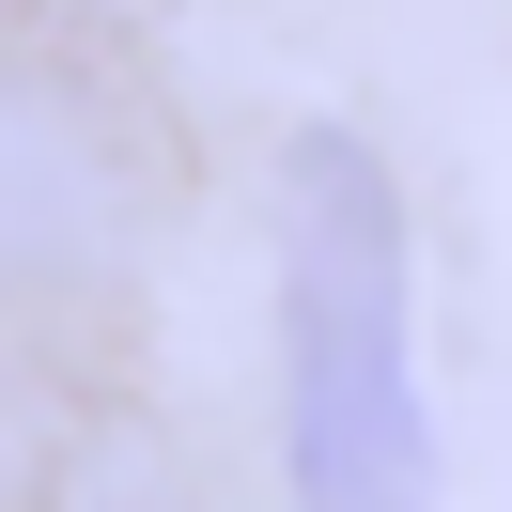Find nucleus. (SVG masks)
<instances>
[{
  "label": "nucleus",
  "instance_id": "obj_1",
  "mask_svg": "<svg viewBox=\"0 0 512 512\" xmlns=\"http://www.w3.org/2000/svg\"><path fill=\"white\" fill-rule=\"evenodd\" d=\"M280 373H295V481L326 512H388L435 481L419 450V357H404V202L357 140L295 156L280 218Z\"/></svg>",
  "mask_w": 512,
  "mask_h": 512
}]
</instances>
